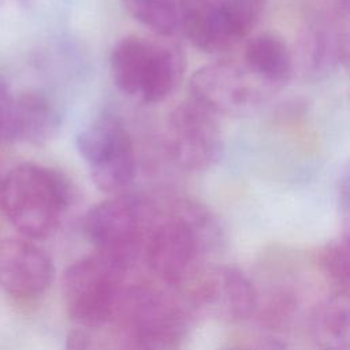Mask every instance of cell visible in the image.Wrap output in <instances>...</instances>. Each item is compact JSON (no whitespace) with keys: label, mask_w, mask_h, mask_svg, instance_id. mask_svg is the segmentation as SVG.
Instances as JSON below:
<instances>
[{"label":"cell","mask_w":350,"mask_h":350,"mask_svg":"<svg viewBox=\"0 0 350 350\" xmlns=\"http://www.w3.org/2000/svg\"><path fill=\"white\" fill-rule=\"evenodd\" d=\"M70 196L62 174L34 163L11 168L0 182V209L27 239H41L56 230Z\"/></svg>","instance_id":"1"},{"label":"cell","mask_w":350,"mask_h":350,"mask_svg":"<svg viewBox=\"0 0 350 350\" xmlns=\"http://www.w3.org/2000/svg\"><path fill=\"white\" fill-rule=\"evenodd\" d=\"M127 265L98 250L68 265L63 272L62 291L70 317L89 327L108 321L118 309Z\"/></svg>","instance_id":"2"},{"label":"cell","mask_w":350,"mask_h":350,"mask_svg":"<svg viewBox=\"0 0 350 350\" xmlns=\"http://www.w3.org/2000/svg\"><path fill=\"white\" fill-rule=\"evenodd\" d=\"M109 67L113 83L120 92L146 104H154L174 90L180 60L167 45L139 37H124L113 45Z\"/></svg>","instance_id":"3"},{"label":"cell","mask_w":350,"mask_h":350,"mask_svg":"<svg viewBox=\"0 0 350 350\" xmlns=\"http://www.w3.org/2000/svg\"><path fill=\"white\" fill-rule=\"evenodd\" d=\"M93 183L101 191L120 194L137 172L133 139L119 116L104 113L83 127L75 139Z\"/></svg>","instance_id":"4"},{"label":"cell","mask_w":350,"mask_h":350,"mask_svg":"<svg viewBox=\"0 0 350 350\" xmlns=\"http://www.w3.org/2000/svg\"><path fill=\"white\" fill-rule=\"evenodd\" d=\"M264 0H180V30L202 52H221L257 25Z\"/></svg>","instance_id":"5"},{"label":"cell","mask_w":350,"mask_h":350,"mask_svg":"<svg viewBox=\"0 0 350 350\" xmlns=\"http://www.w3.org/2000/svg\"><path fill=\"white\" fill-rule=\"evenodd\" d=\"M149 217L144 201L119 194L92 206L83 224L86 235L98 252L129 264L145 235Z\"/></svg>","instance_id":"6"},{"label":"cell","mask_w":350,"mask_h":350,"mask_svg":"<svg viewBox=\"0 0 350 350\" xmlns=\"http://www.w3.org/2000/svg\"><path fill=\"white\" fill-rule=\"evenodd\" d=\"M118 310L129 327L134 350H176L182 336L178 310L157 291L146 287L122 294Z\"/></svg>","instance_id":"7"},{"label":"cell","mask_w":350,"mask_h":350,"mask_svg":"<svg viewBox=\"0 0 350 350\" xmlns=\"http://www.w3.org/2000/svg\"><path fill=\"white\" fill-rule=\"evenodd\" d=\"M215 115L191 98L170 113L167 146L179 167L198 171L209 167L217 157L220 134Z\"/></svg>","instance_id":"8"},{"label":"cell","mask_w":350,"mask_h":350,"mask_svg":"<svg viewBox=\"0 0 350 350\" xmlns=\"http://www.w3.org/2000/svg\"><path fill=\"white\" fill-rule=\"evenodd\" d=\"M52 258L25 238L0 239V287L10 295L30 298L53 282Z\"/></svg>","instance_id":"9"},{"label":"cell","mask_w":350,"mask_h":350,"mask_svg":"<svg viewBox=\"0 0 350 350\" xmlns=\"http://www.w3.org/2000/svg\"><path fill=\"white\" fill-rule=\"evenodd\" d=\"M197 242V231L187 219L174 216L159 221L145 245L150 271L167 283H179L196 256Z\"/></svg>","instance_id":"10"},{"label":"cell","mask_w":350,"mask_h":350,"mask_svg":"<svg viewBox=\"0 0 350 350\" xmlns=\"http://www.w3.org/2000/svg\"><path fill=\"white\" fill-rule=\"evenodd\" d=\"M242 72L230 64H209L194 72L190 98L213 113L232 111L246 103L250 93Z\"/></svg>","instance_id":"11"},{"label":"cell","mask_w":350,"mask_h":350,"mask_svg":"<svg viewBox=\"0 0 350 350\" xmlns=\"http://www.w3.org/2000/svg\"><path fill=\"white\" fill-rule=\"evenodd\" d=\"M197 297L202 302L220 304L231 319H245L256 306L252 283L241 271L230 267L213 271L201 284Z\"/></svg>","instance_id":"12"},{"label":"cell","mask_w":350,"mask_h":350,"mask_svg":"<svg viewBox=\"0 0 350 350\" xmlns=\"http://www.w3.org/2000/svg\"><path fill=\"white\" fill-rule=\"evenodd\" d=\"M310 335L320 350H350V290L342 288L316 306Z\"/></svg>","instance_id":"13"},{"label":"cell","mask_w":350,"mask_h":350,"mask_svg":"<svg viewBox=\"0 0 350 350\" xmlns=\"http://www.w3.org/2000/svg\"><path fill=\"white\" fill-rule=\"evenodd\" d=\"M18 107V141L42 145L56 134L60 124L59 113L44 93H19Z\"/></svg>","instance_id":"14"},{"label":"cell","mask_w":350,"mask_h":350,"mask_svg":"<svg viewBox=\"0 0 350 350\" xmlns=\"http://www.w3.org/2000/svg\"><path fill=\"white\" fill-rule=\"evenodd\" d=\"M245 63L250 72L269 82H282L291 71V57L286 44L269 33L260 34L247 42Z\"/></svg>","instance_id":"15"},{"label":"cell","mask_w":350,"mask_h":350,"mask_svg":"<svg viewBox=\"0 0 350 350\" xmlns=\"http://www.w3.org/2000/svg\"><path fill=\"white\" fill-rule=\"evenodd\" d=\"M126 11L141 25L168 37L180 30V0H122Z\"/></svg>","instance_id":"16"},{"label":"cell","mask_w":350,"mask_h":350,"mask_svg":"<svg viewBox=\"0 0 350 350\" xmlns=\"http://www.w3.org/2000/svg\"><path fill=\"white\" fill-rule=\"evenodd\" d=\"M321 265L329 279L350 290V234L327 245Z\"/></svg>","instance_id":"17"},{"label":"cell","mask_w":350,"mask_h":350,"mask_svg":"<svg viewBox=\"0 0 350 350\" xmlns=\"http://www.w3.org/2000/svg\"><path fill=\"white\" fill-rule=\"evenodd\" d=\"M18 94L0 75V145L18 141Z\"/></svg>","instance_id":"18"},{"label":"cell","mask_w":350,"mask_h":350,"mask_svg":"<svg viewBox=\"0 0 350 350\" xmlns=\"http://www.w3.org/2000/svg\"><path fill=\"white\" fill-rule=\"evenodd\" d=\"M67 350H88V336L81 331L71 332L67 340Z\"/></svg>","instance_id":"19"},{"label":"cell","mask_w":350,"mask_h":350,"mask_svg":"<svg viewBox=\"0 0 350 350\" xmlns=\"http://www.w3.org/2000/svg\"><path fill=\"white\" fill-rule=\"evenodd\" d=\"M0 182H1V178H0Z\"/></svg>","instance_id":"20"}]
</instances>
